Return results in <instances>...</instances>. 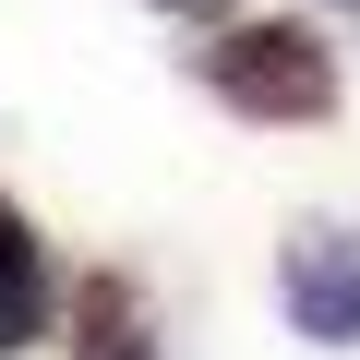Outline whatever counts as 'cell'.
<instances>
[{
    "label": "cell",
    "instance_id": "obj_1",
    "mask_svg": "<svg viewBox=\"0 0 360 360\" xmlns=\"http://www.w3.org/2000/svg\"><path fill=\"white\" fill-rule=\"evenodd\" d=\"M193 72H205V96H229L240 120H324V108H336V49H324L300 13L217 25V49H205Z\"/></svg>",
    "mask_w": 360,
    "mask_h": 360
},
{
    "label": "cell",
    "instance_id": "obj_5",
    "mask_svg": "<svg viewBox=\"0 0 360 360\" xmlns=\"http://www.w3.org/2000/svg\"><path fill=\"white\" fill-rule=\"evenodd\" d=\"M156 13H205V25H217V13H240V0H156Z\"/></svg>",
    "mask_w": 360,
    "mask_h": 360
},
{
    "label": "cell",
    "instance_id": "obj_3",
    "mask_svg": "<svg viewBox=\"0 0 360 360\" xmlns=\"http://www.w3.org/2000/svg\"><path fill=\"white\" fill-rule=\"evenodd\" d=\"M72 348L84 360H156V324H144L132 276H84L72 288Z\"/></svg>",
    "mask_w": 360,
    "mask_h": 360
},
{
    "label": "cell",
    "instance_id": "obj_4",
    "mask_svg": "<svg viewBox=\"0 0 360 360\" xmlns=\"http://www.w3.org/2000/svg\"><path fill=\"white\" fill-rule=\"evenodd\" d=\"M25 336H49V252L0 193V348H25Z\"/></svg>",
    "mask_w": 360,
    "mask_h": 360
},
{
    "label": "cell",
    "instance_id": "obj_2",
    "mask_svg": "<svg viewBox=\"0 0 360 360\" xmlns=\"http://www.w3.org/2000/svg\"><path fill=\"white\" fill-rule=\"evenodd\" d=\"M276 288H288V324H300V336H324V348L360 336V252H348V240L300 229V240L276 252Z\"/></svg>",
    "mask_w": 360,
    "mask_h": 360
}]
</instances>
